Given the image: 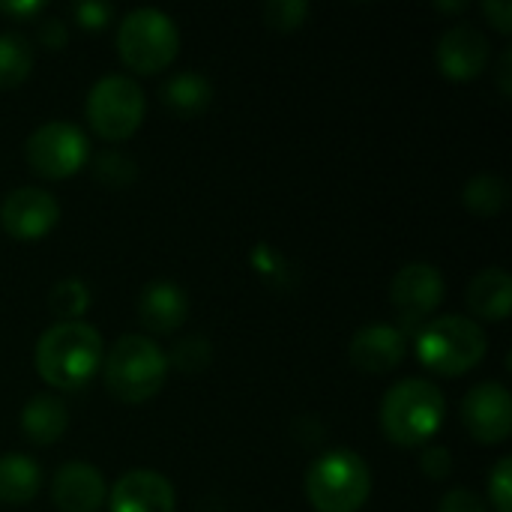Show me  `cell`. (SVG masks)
<instances>
[{"label": "cell", "mask_w": 512, "mask_h": 512, "mask_svg": "<svg viewBox=\"0 0 512 512\" xmlns=\"http://www.w3.org/2000/svg\"><path fill=\"white\" fill-rule=\"evenodd\" d=\"M105 345L87 321H57L36 342V372L48 387L78 390L102 369Z\"/></svg>", "instance_id": "cell-1"}, {"label": "cell", "mask_w": 512, "mask_h": 512, "mask_svg": "<svg viewBox=\"0 0 512 512\" xmlns=\"http://www.w3.org/2000/svg\"><path fill=\"white\" fill-rule=\"evenodd\" d=\"M168 354L150 336H120L102 357L108 393L123 405L150 402L168 378Z\"/></svg>", "instance_id": "cell-2"}, {"label": "cell", "mask_w": 512, "mask_h": 512, "mask_svg": "<svg viewBox=\"0 0 512 512\" xmlns=\"http://www.w3.org/2000/svg\"><path fill=\"white\" fill-rule=\"evenodd\" d=\"M447 417V399L426 378H405L381 402V429L399 447H423L438 435Z\"/></svg>", "instance_id": "cell-3"}, {"label": "cell", "mask_w": 512, "mask_h": 512, "mask_svg": "<svg viewBox=\"0 0 512 512\" xmlns=\"http://www.w3.org/2000/svg\"><path fill=\"white\" fill-rule=\"evenodd\" d=\"M489 351V339L474 318L465 315H441L432 318L417 333V360L444 378L465 375L483 363Z\"/></svg>", "instance_id": "cell-4"}, {"label": "cell", "mask_w": 512, "mask_h": 512, "mask_svg": "<svg viewBox=\"0 0 512 512\" xmlns=\"http://www.w3.org/2000/svg\"><path fill=\"white\" fill-rule=\"evenodd\" d=\"M372 495V468L354 450H330L306 471V498L315 512H360Z\"/></svg>", "instance_id": "cell-5"}, {"label": "cell", "mask_w": 512, "mask_h": 512, "mask_svg": "<svg viewBox=\"0 0 512 512\" xmlns=\"http://www.w3.org/2000/svg\"><path fill=\"white\" fill-rule=\"evenodd\" d=\"M180 51V30L162 9L141 6L132 9L117 27V54L120 60L138 72L153 75L174 63Z\"/></svg>", "instance_id": "cell-6"}, {"label": "cell", "mask_w": 512, "mask_h": 512, "mask_svg": "<svg viewBox=\"0 0 512 512\" xmlns=\"http://www.w3.org/2000/svg\"><path fill=\"white\" fill-rule=\"evenodd\" d=\"M84 111H87L90 129L99 138L117 144V141H126L138 132L144 111H147V99H144V90L138 87L135 78L114 72V75L99 78L90 87Z\"/></svg>", "instance_id": "cell-7"}, {"label": "cell", "mask_w": 512, "mask_h": 512, "mask_svg": "<svg viewBox=\"0 0 512 512\" xmlns=\"http://www.w3.org/2000/svg\"><path fill=\"white\" fill-rule=\"evenodd\" d=\"M90 141L81 126L69 120H48L27 135L24 159L45 180H66L87 165Z\"/></svg>", "instance_id": "cell-8"}, {"label": "cell", "mask_w": 512, "mask_h": 512, "mask_svg": "<svg viewBox=\"0 0 512 512\" xmlns=\"http://www.w3.org/2000/svg\"><path fill=\"white\" fill-rule=\"evenodd\" d=\"M462 423L468 435L486 447L504 444L512 435V396L501 381L474 384L462 399Z\"/></svg>", "instance_id": "cell-9"}, {"label": "cell", "mask_w": 512, "mask_h": 512, "mask_svg": "<svg viewBox=\"0 0 512 512\" xmlns=\"http://www.w3.org/2000/svg\"><path fill=\"white\" fill-rule=\"evenodd\" d=\"M60 219V204L48 189L21 186L0 204V228L21 243L42 240Z\"/></svg>", "instance_id": "cell-10"}, {"label": "cell", "mask_w": 512, "mask_h": 512, "mask_svg": "<svg viewBox=\"0 0 512 512\" xmlns=\"http://www.w3.org/2000/svg\"><path fill=\"white\" fill-rule=\"evenodd\" d=\"M489 36L474 24H453L441 33L435 63L450 81H474L489 66Z\"/></svg>", "instance_id": "cell-11"}, {"label": "cell", "mask_w": 512, "mask_h": 512, "mask_svg": "<svg viewBox=\"0 0 512 512\" xmlns=\"http://www.w3.org/2000/svg\"><path fill=\"white\" fill-rule=\"evenodd\" d=\"M108 510L111 512H174L177 495L165 474L135 468L126 471L108 492Z\"/></svg>", "instance_id": "cell-12"}, {"label": "cell", "mask_w": 512, "mask_h": 512, "mask_svg": "<svg viewBox=\"0 0 512 512\" xmlns=\"http://www.w3.org/2000/svg\"><path fill=\"white\" fill-rule=\"evenodd\" d=\"M447 294L444 273L429 261L405 264L390 282V300L402 315H432Z\"/></svg>", "instance_id": "cell-13"}, {"label": "cell", "mask_w": 512, "mask_h": 512, "mask_svg": "<svg viewBox=\"0 0 512 512\" xmlns=\"http://www.w3.org/2000/svg\"><path fill=\"white\" fill-rule=\"evenodd\" d=\"M408 354L405 333L393 324H369L360 327L348 345V357L360 372L369 375H387L393 372Z\"/></svg>", "instance_id": "cell-14"}, {"label": "cell", "mask_w": 512, "mask_h": 512, "mask_svg": "<svg viewBox=\"0 0 512 512\" xmlns=\"http://www.w3.org/2000/svg\"><path fill=\"white\" fill-rule=\"evenodd\" d=\"M51 501L60 512H99L108 501V489L93 465L66 462L51 480Z\"/></svg>", "instance_id": "cell-15"}, {"label": "cell", "mask_w": 512, "mask_h": 512, "mask_svg": "<svg viewBox=\"0 0 512 512\" xmlns=\"http://www.w3.org/2000/svg\"><path fill=\"white\" fill-rule=\"evenodd\" d=\"M138 318H141L144 330H150L156 336H171L189 318V297L177 282L156 279V282L144 285V291L138 297Z\"/></svg>", "instance_id": "cell-16"}, {"label": "cell", "mask_w": 512, "mask_h": 512, "mask_svg": "<svg viewBox=\"0 0 512 512\" xmlns=\"http://www.w3.org/2000/svg\"><path fill=\"white\" fill-rule=\"evenodd\" d=\"M468 309L483 321H507L512 309V276L504 267L480 270L468 285Z\"/></svg>", "instance_id": "cell-17"}, {"label": "cell", "mask_w": 512, "mask_h": 512, "mask_svg": "<svg viewBox=\"0 0 512 512\" xmlns=\"http://www.w3.org/2000/svg\"><path fill=\"white\" fill-rule=\"evenodd\" d=\"M69 426V411L57 396L39 393L33 399H27L24 411H21V432L30 444L36 447H51L66 435Z\"/></svg>", "instance_id": "cell-18"}, {"label": "cell", "mask_w": 512, "mask_h": 512, "mask_svg": "<svg viewBox=\"0 0 512 512\" xmlns=\"http://www.w3.org/2000/svg\"><path fill=\"white\" fill-rule=\"evenodd\" d=\"M42 489V468L24 453L0 456V504L24 507Z\"/></svg>", "instance_id": "cell-19"}, {"label": "cell", "mask_w": 512, "mask_h": 512, "mask_svg": "<svg viewBox=\"0 0 512 512\" xmlns=\"http://www.w3.org/2000/svg\"><path fill=\"white\" fill-rule=\"evenodd\" d=\"M213 99V84L207 75L195 72V69H186V72H177L171 75L165 84H162V102L168 111L180 114V117H195L201 111H207Z\"/></svg>", "instance_id": "cell-20"}, {"label": "cell", "mask_w": 512, "mask_h": 512, "mask_svg": "<svg viewBox=\"0 0 512 512\" xmlns=\"http://www.w3.org/2000/svg\"><path fill=\"white\" fill-rule=\"evenodd\" d=\"M33 72V45L24 33H0V90H12Z\"/></svg>", "instance_id": "cell-21"}, {"label": "cell", "mask_w": 512, "mask_h": 512, "mask_svg": "<svg viewBox=\"0 0 512 512\" xmlns=\"http://www.w3.org/2000/svg\"><path fill=\"white\" fill-rule=\"evenodd\" d=\"M507 183L498 174H477L474 180H468V186L462 189V201L471 213L477 216H498L507 207Z\"/></svg>", "instance_id": "cell-22"}, {"label": "cell", "mask_w": 512, "mask_h": 512, "mask_svg": "<svg viewBox=\"0 0 512 512\" xmlns=\"http://www.w3.org/2000/svg\"><path fill=\"white\" fill-rule=\"evenodd\" d=\"M48 303L63 321H81V315L90 306V288L81 279H63L51 288Z\"/></svg>", "instance_id": "cell-23"}, {"label": "cell", "mask_w": 512, "mask_h": 512, "mask_svg": "<svg viewBox=\"0 0 512 512\" xmlns=\"http://www.w3.org/2000/svg\"><path fill=\"white\" fill-rule=\"evenodd\" d=\"M213 360V348L204 336H186L174 345L168 363H174L180 372H201Z\"/></svg>", "instance_id": "cell-24"}, {"label": "cell", "mask_w": 512, "mask_h": 512, "mask_svg": "<svg viewBox=\"0 0 512 512\" xmlns=\"http://www.w3.org/2000/svg\"><path fill=\"white\" fill-rule=\"evenodd\" d=\"M309 18V3L306 0H270L264 6V21L273 30H300Z\"/></svg>", "instance_id": "cell-25"}, {"label": "cell", "mask_w": 512, "mask_h": 512, "mask_svg": "<svg viewBox=\"0 0 512 512\" xmlns=\"http://www.w3.org/2000/svg\"><path fill=\"white\" fill-rule=\"evenodd\" d=\"M96 180L99 183H105V186H126V183H132L135 180V162L129 159V156H123V153H102L99 159H96Z\"/></svg>", "instance_id": "cell-26"}, {"label": "cell", "mask_w": 512, "mask_h": 512, "mask_svg": "<svg viewBox=\"0 0 512 512\" xmlns=\"http://www.w3.org/2000/svg\"><path fill=\"white\" fill-rule=\"evenodd\" d=\"M489 504L495 512H512V459L504 456L489 471Z\"/></svg>", "instance_id": "cell-27"}, {"label": "cell", "mask_w": 512, "mask_h": 512, "mask_svg": "<svg viewBox=\"0 0 512 512\" xmlns=\"http://www.w3.org/2000/svg\"><path fill=\"white\" fill-rule=\"evenodd\" d=\"M75 12V21L87 30H102L108 21H111V6L102 3V0H84V3H75L72 6Z\"/></svg>", "instance_id": "cell-28"}, {"label": "cell", "mask_w": 512, "mask_h": 512, "mask_svg": "<svg viewBox=\"0 0 512 512\" xmlns=\"http://www.w3.org/2000/svg\"><path fill=\"white\" fill-rule=\"evenodd\" d=\"M420 471L429 480H447L453 474V456L447 447H432L420 456Z\"/></svg>", "instance_id": "cell-29"}, {"label": "cell", "mask_w": 512, "mask_h": 512, "mask_svg": "<svg viewBox=\"0 0 512 512\" xmlns=\"http://www.w3.org/2000/svg\"><path fill=\"white\" fill-rule=\"evenodd\" d=\"M438 512H489V507H486V501L477 498L474 492H468V489H453V492H447V495L441 498Z\"/></svg>", "instance_id": "cell-30"}, {"label": "cell", "mask_w": 512, "mask_h": 512, "mask_svg": "<svg viewBox=\"0 0 512 512\" xmlns=\"http://www.w3.org/2000/svg\"><path fill=\"white\" fill-rule=\"evenodd\" d=\"M36 39H39V45H42V48H48V51H60V48L69 42V30H66V24H63L60 18H48V21H42V24H39Z\"/></svg>", "instance_id": "cell-31"}, {"label": "cell", "mask_w": 512, "mask_h": 512, "mask_svg": "<svg viewBox=\"0 0 512 512\" xmlns=\"http://www.w3.org/2000/svg\"><path fill=\"white\" fill-rule=\"evenodd\" d=\"M483 12L492 18V24H495L501 33H510L512 30V3L510 0H486V3H483Z\"/></svg>", "instance_id": "cell-32"}, {"label": "cell", "mask_w": 512, "mask_h": 512, "mask_svg": "<svg viewBox=\"0 0 512 512\" xmlns=\"http://www.w3.org/2000/svg\"><path fill=\"white\" fill-rule=\"evenodd\" d=\"M45 9V3L42 0H24V3H0V12L3 15H9V18H15V21H27V18H36L39 12Z\"/></svg>", "instance_id": "cell-33"}, {"label": "cell", "mask_w": 512, "mask_h": 512, "mask_svg": "<svg viewBox=\"0 0 512 512\" xmlns=\"http://www.w3.org/2000/svg\"><path fill=\"white\" fill-rule=\"evenodd\" d=\"M510 63H512V51H504V57H501V69H498V75H501V90L510 96Z\"/></svg>", "instance_id": "cell-34"}]
</instances>
